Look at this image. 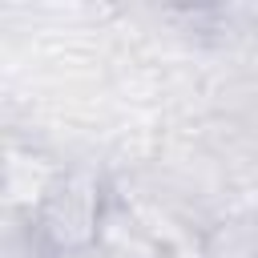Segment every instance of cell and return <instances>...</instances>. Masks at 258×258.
Here are the masks:
<instances>
[{
  "instance_id": "6da1fadb",
  "label": "cell",
  "mask_w": 258,
  "mask_h": 258,
  "mask_svg": "<svg viewBox=\"0 0 258 258\" xmlns=\"http://www.w3.org/2000/svg\"><path fill=\"white\" fill-rule=\"evenodd\" d=\"M113 198V181L85 161L60 165L56 177L48 181V189L40 194V202L28 210V222L44 246V254H64V250H81L93 246L105 222Z\"/></svg>"
},
{
  "instance_id": "7a4b0ae2",
  "label": "cell",
  "mask_w": 258,
  "mask_h": 258,
  "mask_svg": "<svg viewBox=\"0 0 258 258\" xmlns=\"http://www.w3.org/2000/svg\"><path fill=\"white\" fill-rule=\"evenodd\" d=\"M97 242L113 258H173V246L157 238V230L133 210V202L117 185H113V198H109V210H105Z\"/></svg>"
},
{
  "instance_id": "3957f363",
  "label": "cell",
  "mask_w": 258,
  "mask_h": 258,
  "mask_svg": "<svg viewBox=\"0 0 258 258\" xmlns=\"http://www.w3.org/2000/svg\"><path fill=\"white\" fill-rule=\"evenodd\" d=\"M202 258H258V206H234L198 238Z\"/></svg>"
},
{
  "instance_id": "277c9868",
  "label": "cell",
  "mask_w": 258,
  "mask_h": 258,
  "mask_svg": "<svg viewBox=\"0 0 258 258\" xmlns=\"http://www.w3.org/2000/svg\"><path fill=\"white\" fill-rule=\"evenodd\" d=\"M48 258H113L101 242H93V246H81V250H64V254H48Z\"/></svg>"
}]
</instances>
